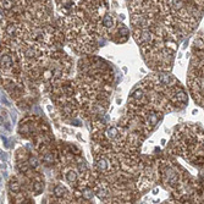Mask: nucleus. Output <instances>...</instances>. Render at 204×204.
<instances>
[{"label":"nucleus","mask_w":204,"mask_h":204,"mask_svg":"<svg viewBox=\"0 0 204 204\" xmlns=\"http://www.w3.org/2000/svg\"><path fill=\"white\" fill-rule=\"evenodd\" d=\"M103 24H104L105 27H110V26L112 24L111 17H110V16H105V17H104V20H103Z\"/></svg>","instance_id":"nucleus-1"}]
</instances>
